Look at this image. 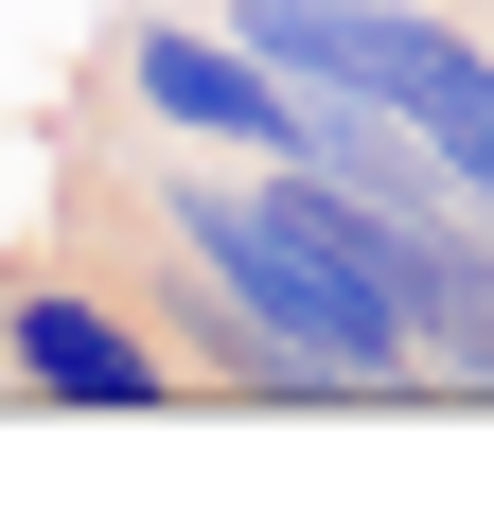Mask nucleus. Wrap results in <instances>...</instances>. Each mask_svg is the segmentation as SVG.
<instances>
[{
	"label": "nucleus",
	"mask_w": 494,
	"mask_h": 512,
	"mask_svg": "<svg viewBox=\"0 0 494 512\" xmlns=\"http://www.w3.org/2000/svg\"><path fill=\"white\" fill-rule=\"evenodd\" d=\"M142 212L230 283L247 318H265V336H283L300 371H318V389H336V407H424V318H406V283L371 265V230H353L336 177L230 159V142H177V124H159Z\"/></svg>",
	"instance_id": "nucleus-1"
},
{
	"label": "nucleus",
	"mask_w": 494,
	"mask_h": 512,
	"mask_svg": "<svg viewBox=\"0 0 494 512\" xmlns=\"http://www.w3.org/2000/svg\"><path fill=\"white\" fill-rule=\"evenodd\" d=\"M106 89L142 106V124H177V142H230V159H300V124H318L300 71H265L230 18H159V0L106 36Z\"/></svg>",
	"instance_id": "nucleus-2"
},
{
	"label": "nucleus",
	"mask_w": 494,
	"mask_h": 512,
	"mask_svg": "<svg viewBox=\"0 0 494 512\" xmlns=\"http://www.w3.org/2000/svg\"><path fill=\"white\" fill-rule=\"evenodd\" d=\"M0 371H18L36 407H177V389H195L89 265H0Z\"/></svg>",
	"instance_id": "nucleus-3"
}]
</instances>
